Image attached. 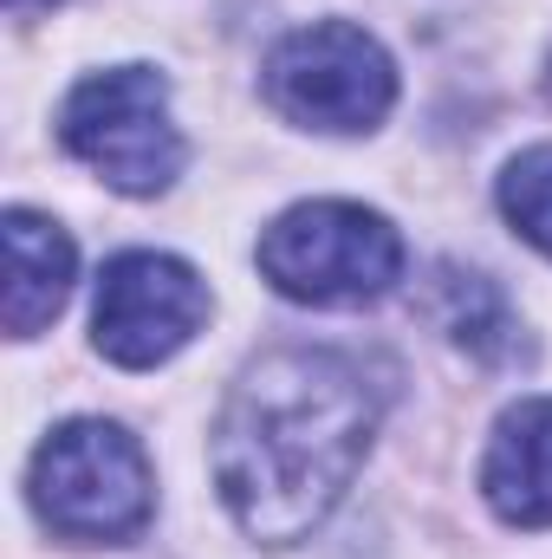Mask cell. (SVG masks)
<instances>
[{"label": "cell", "instance_id": "6da1fadb", "mask_svg": "<svg viewBox=\"0 0 552 559\" xmlns=\"http://www.w3.org/2000/svg\"><path fill=\"white\" fill-rule=\"evenodd\" d=\"M377 436V391L351 352L279 345L241 371L215 423V488L248 540L292 547L358 481Z\"/></svg>", "mask_w": 552, "mask_h": 559}, {"label": "cell", "instance_id": "7a4b0ae2", "mask_svg": "<svg viewBox=\"0 0 552 559\" xmlns=\"http://www.w3.org/2000/svg\"><path fill=\"white\" fill-rule=\"evenodd\" d=\"M33 508L59 540L79 547H118L149 527L156 508V481H149V455L137 449L131 429L105 417L59 423L39 455H33Z\"/></svg>", "mask_w": 552, "mask_h": 559}, {"label": "cell", "instance_id": "3957f363", "mask_svg": "<svg viewBox=\"0 0 552 559\" xmlns=\"http://www.w3.org/2000/svg\"><path fill=\"white\" fill-rule=\"evenodd\" d=\"M261 274L299 306H364L404 274V235L364 202H299L261 235Z\"/></svg>", "mask_w": 552, "mask_h": 559}, {"label": "cell", "instance_id": "277c9868", "mask_svg": "<svg viewBox=\"0 0 552 559\" xmlns=\"http://www.w3.org/2000/svg\"><path fill=\"white\" fill-rule=\"evenodd\" d=\"M59 143L124 195H156L182 176V131L169 118V85L149 66H111L72 85Z\"/></svg>", "mask_w": 552, "mask_h": 559}, {"label": "cell", "instance_id": "5b68a950", "mask_svg": "<svg viewBox=\"0 0 552 559\" xmlns=\"http://www.w3.org/2000/svg\"><path fill=\"white\" fill-rule=\"evenodd\" d=\"M267 98L292 124L332 131V138H364L391 118L397 105V66L391 52L351 26V20H312L286 33L267 59Z\"/></svg>", "mask_w": 552, "mask_h": 559}, {"label": "cell", "instance_id": "8992f818", "mask_svg": "<svg viewBox=\"0 0 552 559\" xmlns=\"http://www.w3.org/2000/svg\"><path fill=\"white\" fill-rule=\"evenodd\" d=\"M208 319V286L189 261L176 254H118L98 280V312H92V338L111 365L124 371H156L169 365Z\"/></svg>", "mask_w": 552, "mask_h": 559}, {"label": "cell", "instance_id": "52a82bcc", "mask_svg": "<svg viewBox=\"0 0 552 559\" xmlns=\"http://www.w3.org/2000/svg\"><path fill=\"white\" fill-rule=\"evenodd\" d=\"M481 495L507 527H552V397H527L494 423Z\"/></svg>", "mask_w": 552, "mask_h": 559}, {"label": "cell", "instance_id": "ba28073f", "mask_svg": "<svg viewBox=\"0 0 552 559\" xmlns=\"http://www.w3.org/2000/svg\"><path fill=\"white\" fill-rule=\"evenodd\" d=\"M72 241L52 215H33V209H7V332L13 338H39L65 293H72Z\"/></svg>", "mask_w": 552, "mask_h": 559}, {"label": "cell", "instance_id": "9c48e42d", "mask_svg": "<svg viewBox=\"0 0 552 559\" xmlns=\"http://www.w3.org/2000/svg\"><path fill=\"white\" fill-rule=\"evenodd\" d=\"M422 312H429L461 352H475V358H488V365L507 358V352L520 345V325H514L507 293H501L488 274H468V267H455V261H442V267L429 274Z\"/></svg>", "mask_w": 552, "mask_h": 559}, {"label": "cell", "instance_id": "30bf717a", "mask_svg": "<svg viewBox=\"0 0 552 559\" xmlns=\"http://www.w3.org/2000/svg\"><path fill=\"white\" fill-rule=\"evenodd\" d=\"M501 215L514 222L520 241H533L540 254H552V143L520 150L501 169Z\"/></svg>", "mask_w": 552, "mask_h": 559}, {"label": "cell", "instance_id": "8fae6325", "mask_svg": "<svg viewBox=\"0 0 552 559\" xmlns=\"http://www.w3.org/2000/svg\"><path fill=\"white\" fill-rule=\"evenodd\" d=\"M46 7H59V0H7V13H13V20H26V13H46Z\"/></svg>", "mask_w": 552, "mask_h": 559}]
</instances>
